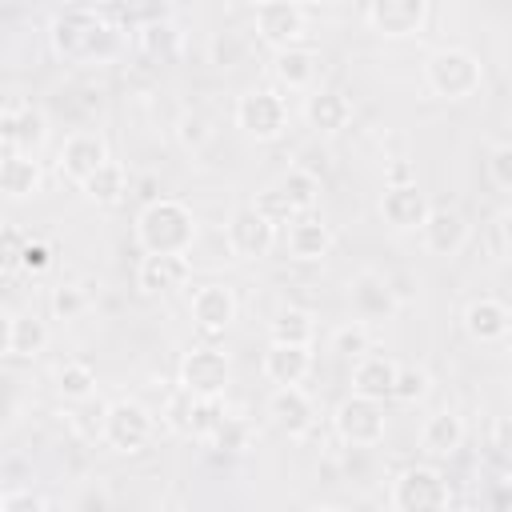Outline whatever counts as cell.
Wrapping results in <instances>:
<instances>
[{"mask_svg":"<svg viewBox=\"0 0 512 512\" xmlns=\"http://www.w3.org/2000/svg\"><path fill=\"white\" fill-rule=\"evenodd\" d=\"M120 32L124 28L108 24L96 8H60L48 24L52 52L64 60H112L120 52Z\"/></svg>","mask_w":512,"mask_h":512,"instance_id":"obj_1","label":"cell"},{"mask_svg":"<svg viewBox=\"0 0 512 512\" xmlns=\"http://www.w3.org/2000/svg\"><path fill=\"white\" fill-rule=\"evenodd\" d=\"M196 240V216L184 200L156 196L136 216V244L144 256H188Z\"/></svg>","mask_w":512,"mask_h":512,"instance_id":"obj_2","label":"cell"},{"mask_svg":"<svg viewBox=\"0 0 512 512\" xmlns=\"http://www.w3.org/2000/svg\"><path fill=\"white\" fill-rule=\"evenodd\" d=\"M424 84L432 96L440 100H468L480 92L484 84V68H480V56L468 52V48H436L428 60H424Z\"/></svg>","mask_w":512,"mask_h":512,"instance_id":"obj_3","label":"cell"},{"mask_svg":"<svg viewBox=\"0 0 512 512\" xmlns=\"http://www.w3.org/2000/svg\"><path fill=\"white\" fill-rule=\"evenodd\" d=\"M396 512H448V480L432 464H412L392 480Z\"/></svg>","mask_w":512,"mask_h":512,"instance_id":"obj_4","label":"cell"},{"mask_svg":"<svg viewBox=\"0 0 512 512\" xmlns=\"http://www.w3.org/2000/svg\"><path fill=\"white\" fill-rule=\"evenodd\" d=\"M232 384V360L220 348H192L180 360V376L176 388L200 396V400H220Z\"/></svg>","mask_w":512,"mask_h":512,"instance_id":"obj_5","label":"cell"},{"mask_svg":"<svg viewBox=\"0 0 512 512\" xmlns=\"http://www.w3.org/2000/svg\"><path fill=\"white\" fill-rule=\"evenodd\" d=\"M332 428L348 448H376L388 432L384 420V404L364 400V396H344L332 412Z\"/></svg>","mask_w":512,"mask_h":512,"instance_id":"obj_6","label":"cell"},{"mask_svg":"<svg viewBox=\"0 0 512 512\" xmlns=\"http://www.w3.org/2000/svg\"><path fill=\"white\" fill-rule=\"evenodd\" d=\"M152 432H156V416H152L140 400L124 396V400H112V404H108L104 444H108L112 452H128V456H132V452L148 448Z\"/></svg>","mask_w":512,"mask_h":512,"instance_id":"obj_7","label":"cell"},{"mask_svg":"<svg viewBox=\"0 0 512 512\" xmlns=\"http://www.w3.org/2000/svg\"><path fill=\"white\" fill-rule=\"evenodd\" d=\"M252 24H256V36H260L272 52H284V48H296V44L308 36V8H304V4H292V0L256 4Z\"/></svg>","mask_w":512,"mask_h":512,"instance_id":"obj_8","label":"cell"},{"mask_svg":"<svg viewBox=\"0 0 512 512\" xmlns=\"http://www.w3.org/2000/svg\"><path fill=\"white\" fill-rule=\"evenodd\" d=\"M236 128L252 140H276L288 128V104L272 88H252L236 100Z\"/></svg>","mask_w":512,"mask_h":512,"instance_id":"obj_9","label":"cell"},{"mask_svg":"<svg viewBox=\"0 0 512 512\" xmlns=\"http://www.w3.org/2000/svg\"><path fill=\"white\" fill-rule=\"evenodd\" d=\"M0 140H4V156H36L48 140V116L36 104L8 100L0 112Z\"/></svg>","mask_w":512,"mask_h":512,"instance_id":"obj_10","label":"cell"},{"mask_svg":"<svg viewBox=\"0 0 512 512\" xmlns=\"http://www.w3.org/2000/svg\"><path fill=\"white\" fill-rule=\"evenodd\" d=\"M224 244L236 260H260L276 244V224L256 204H240L224 224Z\"/></svg>","mask_w":512,"mask_h":512,"instance_id":"obj_11","label":"cell"},{"mask_svg":"<svg viewBox=\"0 0 512 512\" xmlns=\"http://www.w3.org/2000/svg\"><path fill=\"white\" fill-rule=\"evenodd\" d=\"M348 304H352V316L360 324H372V320H388L400 308V292L384 272L364 268L348 280Z\"/></svg>","mask_w":512,"mask_h":512,"instance_id":"obj_12","label":"cell"},{"mask_svg":"<svg viewBox=\"0 0 512 512\" xmlns=\"http://www.w3.org/2000/svg\"><path fill=\"white\" fill-rule=\"evenodd\" d=\"M224 420V408L220 400H200L184 388H176L168 396V408H164V424L180 436H192V440H208L216 432V424Z\"/></svg>","mask_w":512,"mask_h":512,"instance_id":"obj_13","label":"cell"},{"mask_svg":"<svg viewBox=\"0 0 512 512\" xmlns=\"http://www.w3.org/2000/svg\"><path fill=\"white\" fill-rule=\"evenodd\" d=\"M364 20L372 32L388 40H408L420 36L428 24V0H372L364 8Z\"/></svg>","mask_w":512,"mask_h":512,"instance_id":"obj_14","label":"cell"},{"mask_svg":"<svg viewBox=\"0 0 512 512\" xmlns=\"http://www.w3.org/2000/svg\"><path fill=\"white\" fill-rule=\"evenodd\" d=\"M108 160H112V156H108V144H104L100 132H72V136L64 140V148H60V172H64L72 184H80V188H84Z\"/></svg>","mask_w":512,"mask_h":512,"instance_id":"obj_15","label":"cell"},{"mask_svg":"<svg viewBox=\"0 0 512 512\" xmlns=\"http://www.w3.org/2000/svg\"><path fill=\"white\" fill-rule=\"evenodd\" d=\"M468 216L456 208V204H432L424 228H420V240L432 256H456L464 244H468Z\"/></svg>","mask_w":512,"mask_h":512,"instance_id":"obj_16","label":"cell"},{"mask_svg":"<svg viewBox=\"0 0 512 512\" xmlns=\"http://www.w3.org/2000/svg\"><path fill=\"white\" fill-rule=\"evenodd\" d=\"M428 212H432V204H428V196L416 184H392L380 196V216L396 232H420Z\"/></svg>","mask_w":512,"mask_h":512,"instance_id":"obj_17","label":"cell"},{"mask_svg":"<svg viewBox=\"0 0 512 512\" xmlns=\"http://www.w3.org/2000/svg\"><path fill=\"white\" fill-rule=\"evenodd\" d=\"M192 280V260L188 256H140L136 264V288L144 296H168Z\"/></svg>","mask_w":512,"mask_h":512,"instance_id":"obj_18","label":"cell"},{"mask_svg":"<svg viewBox=\"0 0 512 512\" xmlns=\"http://www.w3.org/2000/svg\"><path fill=\"white\" fill-rule=\"evenodd\" d=\"M464 332L476 340V344H500L508 332H512V308L496 296H476L468 300L464 308Z\"/></svg>","mask_w":512,"mask_h":512,"instance_id":"obj_19","label":"cell"},{"mask_svg":"<svg viewBox=\"0 0 512 512\" xmlns=\"http://www.w3.org/2000/svg\"><path fill=\"white\" fill-rule=\"evenodd\" d=\"M48 348V324L36 320L32 312L4 308V356L12 360H32Z\"/></svg>","mask_w":512,"mask_h":512,"instance_id":"obj_20","label":"cell"},{"mask_svg":"<svg viewBox=\"0 0 512 512\" xmlns=\"http://www.w3.org/2000/svg\"><path fill=\"white\" fill-rule=\"evenodd\" d=\"M268 420L284 436H304L316 424V408L304 388H272L268 396Z\"/></svg>","mask_w":512,"mask_h":512,"instance_id":"obj_21","label":"cell"},{"mask_svg":"<svg viewBox=\"0 0 512 512\" xmlns=\"http://www.w3.org/2000/svg\"><path fill=\"white\" fill-rule=\"evenodd\" d=\"M272 76L280 88L288 92H316V76H320V56L308 44L272 52Z\"/></svg>","mask_w":512,"mask_h":512,"instance_id":"obj_22","label":"cell"},{"mask_svg":"<svg viewBox=\"0 0 512 512\" xmlns=\"http://www.w3.org/2000/svg\"><path fill=\"white\" fill-rule=\"evenodd\" d=\"M396 372H400V364L392 356L368 352L364 360L352 364V396H364V400L384 404L392 396V388H396Z\"/></svg>","mask_w":512,"mask_h":512,"instance_id":"obj_23","label":"cell"},{"mask_svg":"<svg viewBox=\"0 0 512 512\" xmlns=\"http://www.w3.org/2000/svg\"><path fill=\"white\" fill-rule=\"evenodd\" d=\"M304 120L320 136H336L352 120V100L340 88H316V92L304 96Z\"/></svg>","mask_w":512,"mask_h":512,"instance_id":"obj_24","label":"cell"},{"mask_svg":"<svg viewBox=\"0 0 512 512\" xmlns=\"http://www.w3.org/2000/svg\"><path fill=\"white\" fill-rule=\"evenodd\" d=\"M260 372L276 388H300V380L312 372V348H292V344H268Z\"/></svg>","mask_w":512,"mask_h":512,"instance_id":"obj_25","label":"cell"},{"mask_svg":"<svg viewBox=\"0 0 512 512\" xmlns=\"http://www.w3.org/2000/svg\"><path fill=\"white\" fill-rule=\"evenodd\" d=\"M192 320L204 332H224L236 320V296L224 284H204L192 292Z\"/></svg>","mask_w":512,"mask_h":512,"instance_id":"obj_26","label":"cell"},{"mask_svg":"<svg viewBox=\"0 0 512 512\" xmlns=\"http://www.w3.org/2000/svg\"><path fill=\"white\" fill-rule=\"evenodd\" d=\"M328 248H332V228L320 216L304 212V216H296L288 224V252L296 260H324Z\"/></svg>","mask_w":512,"mask_h":512,"instance_id":"obj_27","label":"cell"},{"mask_svg":"<svg viewBox=\"0 0 512 512\" xmlns=\"http://www.w3.org/2000/svg\"><path fill=\"white\" fill-rule=\"evenodd\" d=\"M460 444H464V420H460L452 408H440V412H432V416L424 420V428H420V448H424L428 456H452V452H460Z\"/></svg>","mask_w":512,"mask_h":512,"instance_id":"obj_28","label":"cell"},{"mask_svg":"<svg viewBox=\"0 0 512 512\" xmlns=\"http://www.w3.org/2000/svg\"><path fill=\"white\" fill-rule=\"evenodd\" d=\"M40 184H44V172H40L36 156H4V164H0V192L8 200H28V196L40 192Z\"/></svg>","mask_w":512,"mask_h":512,"instance_id":"obj_29","label":"cell"},{"mask_svg":"<svg viewBox=\"0 0 512 512\" xmlns=\"http://www.w3.org/2000/svg\"><path fill=\"white\" fill-rule=\"evenodd\" d=\"M316 320L308 308H280L268 320V344H292V348H312Z\"/></svg>","mask_w":512,"mask_h":512,"instance_id":"obj_30","label":"cell"},{"mask_svg":"<svg viewBox=\"0 0 512 512\" xmlns=\"http://www.w3.org/2000/svg\"><path fill=\"white\" fill-rule=\"evenodd\" d=\"M92 204H100V208H112V204H120L124 200V192H128V176H124V168L116 164V160H108L84 188H80Z\"/></svg>","mask_w":512,"mask_h":512,"instance_id":"obj_31","label":"cell"},{"mask_svg":"<svg viewBox=\"0 0 512 512\" xmlns=\"http://www.w3.org/2000/svg\"><path fill=\"white\" fill-rule=\"evenodd\" d=\"M56 392L72 404H84L96 396V372L84 364V360H64L56 368Z\"/></svg>","mask_w":512,"mask_h":512,"instance_id":"obj_32","label":"cell"},{"mask_svg":"<svg viewBox=\"0 0 512 512\" xmlns=\"http://www.w3.org/2000/svg\"><path fill=\"white\" fill-rule=\"evenodd\" d=\"M276 188L288 196V204L304 216V212H312V204H316V196H320V176H312L308 168H300V164H292L280 180H276Z\"/></svg>","mask_w":512,"mask_h":512,"instance_id":"obj_33","label":"cell"},{"mask_svg":"<svg viewBox=\"0 0 512 512\" xmlns=\"http://www.w3.org/2000/svg\"><path fill=\"white\" fill-rule=\"evenodd\" d=\"M332 352L340 356V360H364L368 352H372V336H368V324H360V320H348V324H340L336 332H332Z\"/></svg>","mask_w":512,"mask_h":512,"instance_id":"obj_34","label":"cell"},{"mask_svg":"<svg viewBox=\"0 0 512 512\" xmlns=\"http://www.w3.org/2000/svg\"><path fill=\"white\" fill-rule=\"evenodd\" d=\"M140 48L148 56H160V60H172L180 52V32L168 24V20H156V24H140Z\"/></svg>","mask_w":512,"mask_h":512,"instance_id":"obj_35","label":"cell"},{"mask_svg":"<svg viewBox=\"0 0 512 512\" xmlns=\"http://www.w3.org/2000/svg\"><path fill=\"white\" fill-rule=\"evenodd\" d=\"M428 388H432L428 368H420V364H400V372H396V388H392V400H400V404H416V400H424V396H428Z\"/></svg>","mask_w":512,"mask_h":512,"instance_id":"obj_36","label":"cell"},{"mask_svg":"<svg viewBox=\"0 0 512 512\" xmlns=\"http://www.w3.org/2000/svg\"><path fill=\"white\" fill-rule=\"evenodd\" d=\"M88 312V292L80 284H56L52 288V316L56 320H80Z\"/></svg>","mask_w":512,"mask_h":512,"instance_id":"obj_37","label":"cell"},{"mask_svg":"<svg viewBox=\"0 0 512 512\" xmlns=\"http://www.w3.org/2000/svg\"><path fill=\"white\" fill-rule=\"evenodd\" d=\"M248 424L240 420V416H224L220 424H216V432L208 436V444L212 448H220V452H244L248 448Z\"/></svg>","mask_w":512,"mask_h":512,"instance_id":"obj_38","label":"cell"},{"mask_svg":"<svg viewBox=\"0 0 512 512\" xmlns=\"http://www.w3.org/2000/svg\"><path fill=\"white\" fill-rule=\"evenodd\" d=\"M252 204H256V208H260V212H264V216H268L272 224H292V220L300 216V212H296V208L288 204V196H284V192H280L276 184H272V188H264V192H260V196H256Z\"/></svg>","mask_w":512,"mask_h":512,"instance_id":"obj_39","label":"cell"},{"mask_svg":"<svg viewBox=\"0 0 512 512\" xmlns=\"http://www.w3.org/2000/svg\"><path fill=\"white\" fill-rule=\"evenodd\" d=\"M104 420H108V404L84 400V404H80V416H76L72 424H76V432H80L84 440H104Z\"/></svg>","mask_w":512,"mask_h":512,"instance_id":"obj_40","label":"cell"},{"mask_svg":"<svg viewBox=\"0 0 512 512\" xmlns=\"http://www.w3.org/2000/svg\"><path fill=\"white\" fill-rule=\"evenodd\" d=\"M488 180L500 188V192H512V140L508 144H496L488 152Z\"/></svg>","mask_w":512,"mask_h":512,"instance_id":"obj_41","label":"cell"},{"mask_svg":"<svg viewBox=\"0 0 512 512\" xmlns=\"http://www.w3.org/2000/svg\"><path fill=\"white\" fill-rule=\"evenodd\" d=\"M0 512H48V504L36 488H4Z\"/></svg>","mask_w":512,"mask_h":512,"instance_id":"obj_42","label":"cell"},{"mask_svg":"<svg viewBox=\"0 0 512 512\" xmlns=\"http://www.w3.org/2000/svg\"><path fill=\"white\" fill-rule=\"evenodd\" d=\"M240 56H244V40H240L236 32H220V36L212 40V64H216V68H232Z\"/></svg>","mask_w":512,"mask_h":512,"instance_id":"obj_43","label":"cell"},{"mask_svg":"<svg viewBox=\"0 0 512 512\" xmlns=\"http://www.w3.org/2000/svg\"><path fill=\"white\" fill-rule=\"evenodd\" d=\"M76 512H112V496H108V488H100V484L80 488V496H76Z\"/></svg>","mask_w":512,"mask_h":512,"instance_id":"obj_44","label":"cell"},{"mask_svg":"<svg viewBox=\"0 0 512 512\" xmlns=\"http://www.w3.org/2000/svg\"><path fill=\"white\" fill-rule=\"evenodd\" d=\"M208 136H212V128H208V120H204V116H196V112H192V116H184V120H180V140H184L188 148H200Z\"/></svg>","mask_w":512,"mask_h":512,"instance_id":"obj_45","label":"cell"},{"mask_svg":"<svg viewBox=\"0 0 512 512\" xmlns=\"http://www.w3.org/2000/svg\"><path fill=\"white\" fill-rule=\"evenodd\" d=\"M48 264H52V248L40 244V240H28V248H24V256H20V268H24V272H44Z\"/></svg>","mask_w":512,"mask_h":512,"instance_id":"obj_46","label":"cell"},{"mask_svg":"<svg viewBox=\"0 0 512 512\" xmlns=\"http://www.w3.org/2000/svg\"><path fill=\"white\" fill-rule=\"evenodd\" d=\"M24 248H28V240H24L16 228H4V268H8V272H12V268H20Z\"/></svg>","mask_w":512,"mask_h":512,"instance_id":"obj_47","label":"cell"},{"mask_svg":"<svg viewBox=\"0 0 512 512\" xmlns=\"http://www.w3.org/2000/svg\"><path fill=\"white\" fill-rule=\"evenodd\" d=\"M492 448H500L504 456H512V416H500L492 424Z\"/></svg>","mask_w":512,"mask_h":512,"instance_id":"obj_48","label":"cell"},{"mask_svg":"<svg viewBox=\"0 0 512 512\" xmlns=\"http://www.w3.org/2000/svg\"><path fill=\"white\" fill-rule=\"evenodd\" d=\"M392 184H416V172H412L408 160H400V164H392V168L384 172V188H392Z\"/></svg>","mask_w":512,"mask_h":512,"instance_id":"obj_49","label":"cell"},{"mask_svg":"<svg viewBox=\"0 0 512 512\" xmlns=\"http://www.w3.org/2000/svg\"><path fill=\"white\" fill-rule=\"evenodd\" d=\"M500 240H504V248H512V208L500 216Z\"/></svg>","mask_w":512,"mask_h":512,"instance_id":"obj_50","label":"cell"},{"mask_svg":"<svg viewBox=\"0 0 512 512\" xmlns=\"http://www.w3.org/2000/svg\"><path fill=\"white\" fill-rule=\"evenodd\" d=\"M452 512H484V508H476V504H464V508H452Z\"/></svg>","mask_w":512,"mask_h":512,"instance_id":"obj_51","label":"cell"},{"mask_svg":"<svg viewBox=\"0 0 512 512\" xmlns=\"http://www.w3.org/2000/svg\"><path fill=\"white\" fill-rule=\"evenodd\" d=\"M308 512H340V508H332V504H320V508H308Z\"/></svg>","mask_w":512,"mask_h":512,"instance_id":"obj_52","label":"cell"}]
</instances>
